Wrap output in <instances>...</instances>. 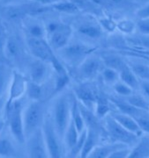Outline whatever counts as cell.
<instances>
[{"label": "cell", "instance_id": "cell-21", "mask_svg": "<svg viewBox=\"0 0 149 158\" xmlns=\"http://www.w3.org/2000/svg\"><path fill=\"white\" fill-rule=\"evenodd\" d=\"M111 115L121 126H123L128 131L132 132L133 134H136L138 135H139L142 133L135 118L122 113H115Z\"/></svg>", "mask_w": 149, "mask_h": 158}, {"label": "cell", "instance_id": "cell-42", "mask_svg": "<svg viewBox=\"0 0 149 158\" xmlns=\"http://www.w3.org/2000/svg\"><path fill=\"white\" fill-rule=\"evenodd\" d=\"M136 26L138 34L149 35V18H138Z\"/></svg>", "mask_w": 149, "mask_h": 158}, {"label": "cell", "instance_id": "cell-31", "mask_svg": "<svg viewBox=\"0 0 149 158\" xmlns=\"http://www.w3.org/2000/svg\"><path fill=\"white\" fill-rule=\"evenodd\" d=\"M11 71L6 63H0V98L7 91Z\"/></svg>", "mask_w": 149, "mask_h": 158}, {"label": "cell", "instance_id": "cell-48", "mask_svg": "<svg viewBox=\"0 0 149 158\" xmlns=\"http://www.w3.org/2000/svg\"><path fill=\"white\" fill-rule=\"evenodd\" d=\"M5 106H6V98L5 97L0 98V114L5 110Z\"/></svg>", "mask_w": 149, "mask_h": 158}, {"label": "cell", "instance_id": "cell-37", "mask_svg": "<svg viewBox=\"0 0 149 158\" xmlns=\"http://www.w3.org/2000/svg\"><path fill=\"white\" fill-rule=\"evenodd\" d=\"M27 34L28 38H46L45 26L39 23H34L28 26Z\"/></svg>", "mask_w": 149, "mask_h": 158}, {"label": "cell", "instance_id": "cell-43", "mask_svg": "<svg viewBox=\"0 0 149 158\" xmlns=\"http://www.w3.org/2000/svg\"><path fill=\"white\" fill-rule=\"evenodd\" d=\"M131 152V148L129 146H125L122 147L118 149H116L110 156L109 158H125L129 157V155Z\"/></svg>", "mask_w": 149, "mask_h": 158}, {"label": "cell", "instance_id": "cell-50", "mask_svg": "<svg viewBox=\"0 0 149 158\" xmlns=\"http://www.w3.org/2000/svg\"><path fill=\"white\" fill-rule=\"evenodd\" d=\"M139 2L142 4V5H146V4H147V3H149V0H139Z\"/></svg>", "mask_w": 149, "mask_h": 158}, {"label": "cell", "instance_id": "cell-18", "mask_svg": "<svg viewBox=\"0 0 149 158\" xmlns=\"http://www.w3.org/2000/svg\"><path fill=\"white\" fill-rule=\"evenodd\" d=\"M78 33L90 40H99L103 37V29L99 23L84 22L80 24L78 27Z\"/></svg>", "mask_w": 149, "mask_h": 158}, {"label": "cell", "instance_id": "cell-6", "mask_svg": "<svg viewBox=\"0 0 149 158\" xmlns=\"http://www.w3.org/2000/svg\"><path fill=\"white\" fill-rule=\"evenodd\" d=\"M45 106L42 100L32 101L23 111V123L26 137L42 127L45 117Z\"/></svg>", "mask_w": 149, "mask_h": 158}, {"label": "cell", "instance_id": "cell-24", "mask_svg": "<svg viewBox=\"0 0 149 158\" xmlns=\"http://www.w3.org/2000/svg\"><path fill=\"white\" fill-rule=\"evenodd\" d=\"M100 57H101L103 65L105 67L115 69L118 72L127 64V62L125 61V59L123 57L120 56L117 54H114V53L104 52L100 56Z\"/></svg>", "mask_w": 149, "mask_h": 158}, {"label": "cell", "instance_id": "cell-3", "mask_svg": "<svg viewBox=\"0 0 149 158\" xmlns=\"http://www.w3.org/2000/svg\"><path fill=\"white\" fill-rule=\"evenodd\" d=\"M46 39L55 51H59L70 43L72 27L60 21H50L45 26Z\"/></svg>", "mask_w": 149, "mask_h": 158}, {"label": "cell", "instance_id": "cell-11", "mask_svg": "<svg viewBox=\"0 0 149 158\" xmlns=\"http://www.w3.org/2000/svg\"><path fill=\"white\" fill-rule=\"evenodd\" d=\"M27 152L31 158H47L49 154L46 147L42 127L35 130L33 134L27 137Z\"/></svg>", "mask_w": 149, "mask_h": 158}, {"label": "cell", "instance_id": "cell-7", "mask_svg": "<svg viewBox=\"0 0 149 158\" xmlns=\"http://www.w3.org/2000/svg\"><path fill=\"white\" fill-rule=\"evenodd\" d=\"M97 50V48L94 46L88 45L82 42L69 43L59 52L61 56L66 62L72 66H79L86 57L94 54Z\"/></svg>", "mask_w": 149, "mask_h": 158}, {"label": "cell", "instance_id": "cell-13", "mask_svg": "<svg viewBox=\"0 0 149 158\" xmlns=\"http://www.w3.org/2000/svg\"><path fill=\"white\" fill-rule=\"evenodd\" d=\"M73 94L81 104L91 109L92 106H94L99 92L95 85L86 81L75 86Z\"/></svg>", "mask_w": 149, "mask_h": 158}, {"label": "cell", "instance_id": "cell-2", "mask_svg": "<svg viewBox=\"0 0 149 158\" xmlns=\"http://www.w3.org/2000/svg\"><path fill=\"white\" fill-rule=\"evenodd\" d=\"M23 104L20 100L13 102L10 106L5 108V120L8 125L12 137L19 143L26 142V134L23 123Z\"/></svg>", "mask_w": 149, "mask_h": 158}, {"label": "cell", "instance_id": "cell-34", "mask_svg": "<svg viewBox=\"0 0 149 158\" xmlns=\"http://www.w3.org/2000/svg\"><path fill=\"white\" fill-rule=\"evenodd\" d=\"M116 30L127 36L133 34L137 30L136 22L130 19H122L116 21Z\"/></svg>", "mask_w": 149, "mask_h": 158}, {"label": "cell", "instance_id": "cell-5", "mask_svg": "<svg viewBox=\"0 0 149 158\" xmlns=\"http://www.w3.org/2000/svg\"><path fill=\"white\" fill-rule=\"evenodd\" d=\"M42 130L44 137L49 157L60 158L63 156L62 139L58 135L51 115L46 114L42 125Z\"/></svg>", "mask_w": 149, "mask_h": 158}, {"label": "cell", "instance_id": "cell-23", "mask_svg": "<svg viewBox=\"0 0 149 158\" xmlns=\"http://www.w3.org/2000/svg\"><path fill=\"white\" fill-rule=\"evenodd\" d=\"M125 146H127V145L123 144V143H119V142H113L111 144H106V145H103V146L97 145L96 147L93 149V151L90 153L88 157L109 158V156L116 149H118V148H120L122 147H125Z\"/></svg>", "mask_w": 149, "mask_h": 158}, {"label": "cell", "instance_id": "cell-14", "mask_svg": "<svg viewBox=\"0 0 149 158\" xmlns=\"http://www.w3.org/2000/svg\"><path fill=\"white\" fill-rule=\"evenodd\" d=\"M29 80L43 84L49 73V63L38 59H34L28 65Z\"/></svg>", "mask_w": 149, "mask_h": 158}, {"label": "cell", "instance_id": "cell-33", "mask_svg": "<svg viewBox=\"0 0 149 158\" xmlns=\"http://www.w3.org/2000/svg\"><path fill=\"white\" fill-rule=\"evenodd\" d=\"M16 148L12 141L7 137H0V156L13 157L16 156Z\"/></svg>", "mask_w": 149, "mask_h": 158}, {"label": "cell", "instance_id": "cell-39", "mask_svg": "<svg viewBox=\"0 0 149 158\" xmlns=\"http://www.w3.org/2000/svg\"><path fill=\"white\" fill-rule=\"evenodd\" d=\"M112 86H113L115 93L118 97L126 98V97L130 96L133 92L132 88L128 85H126L125 83H124L123 81H121L120 79L117 82H116Z\"/></svg>", "mask_w": 149, "mask_h": 158}, {"label": "cell", "instance_id": "cell-27", "mask_svg": "<svg viewBox=\"0 0 149 158\" xmlns=\"http://www.w3.org/2000/svg\"><path fill=\"white\" fill-rule=\"evenodd\" d=\"M26 93L31 101H41L42 100V98L44 95L43 85L42 84L36 83V82L28 79Z\"/></svg>", "mask_w": 149, "mask_h": 158}, {"label": "cell", "instance_id": "cell-32", "mask_svg": "<svg viewBox=\"0 0 149 158\" xmlns=\"http://www.w3.org/2000/svg\"><path fill=\"white\" fill-rule=\"evenodd\" d=\"M125 40L126 42L129 43L130 45L149 50V35L147 34H133L132 35L127 36Z\"/></svg>", "mask_w": 149, "mask_h": 158}, {"label": "cell", "instance_id": "cell-8", "mask_svg": "<svg viewBox=\"0 0 149 158\" xmlns=\"http://www.w3.org/2000/svg\"><path fill=\"white\" fill-rule=\"evenodd\" d=\"M105 129L112 142H119L132 147L138 140L139 135L133 134L121 126L112 115H108L105 119Z\"/></svg>", "mask_w": 149, "mask_h": 158}, {"label": "cell", "instance_id": "cell-9", "mask_svg": "<svg viewBox=\"0 0 149 158\" xmlns=\"http://www.w3.org/2000/svg\"><path fill=\"white\" fill-rule=\"evenodd\" d=\"M27 45L32 56L41 61L48 62L50 65L54 62L57 56L55 50L52 48L46 38H28Z\"/></svg>", "mask_w": 149, "mask_h": 158}, {"label": "cell", "instance_id": "cell-19", "mask_svg": "<svg viewBox=\"0 0 149 158\" xmlns=\"http://www.w3.org/2000/svg\"><path fill=\"white\" fill-rule=\"evenodd\" d=\"M71 119L72 120L80 133L86 128L85 120L80 109V102L74 94H72L71 97Z\"/></svg>", "mask_w": 149, "mask_h": 158}, {"label": "cell", "instance_id": "cell-41", "mask_svg": "<svg viewBox=\"0 0 149 158\" xmlns=\"http://www.w3.org/2000/svg\"><path fill=\"white\" fill-rule=\"evenodd\" d=\"M136 120L140 128V131L146 135H149V113L139 116L138 118H136Z\"/></svg>", "mask_w": 149, "mask_h": 158}, {"label": "cell", "instance_id": "cell-28", "mask_svg": "<svg viewBox=\"0 0 149 158\" xmlns=\"http://www.w3.org/2000/svg\"><path fill=\"white\" fill-rule=\"evenodd\" d=\"M52 9L60 12L75 14L80 11V7L72 0H59L50 5Z\"/></svg>", "mask_w": 149, "mask_h": 158}, {"label": "cell", "instance_id": "cell-49", "mask_svg": "<svg viewBox=\"0 0 149 158\" xmlns=\"http://www.w3.org/2000/svg\"><path fill=\"white\" fill-rule=\"evenodd\" d=\"M6 122L5 119H2V118H0V135H1V133H2V131L4 130L5 128V127H6Z\"/></svg>", "mask_w": 149, "mask_h": 158}, {"label": "cell", "instance_id": "cell-40", "mask_svg": "<svg viewBox=\"0 0 149 158\" xmlns=\"http://www.w3.org/2000/svg\"><path fill=\"white\" fill-rule=\"evenodd\" d=\"M99 24L103 29V31L108 32L109 34H113L116 30V21H115L112 18L103 17L100 19Z\"/></svg>", "mask_w": 149, "mask_h": 158}, {"label": "cell", "instance_id": "cell-25", "mask_svg": "<svg viewBox=\"0 0 149 158\" xmlns=\"http://www.w3.org/2000/svg\"><path fill=\"white\" fill-rule=\"evenodd\" d=\"M94 114L99 119L106 118L111 111V101L109 98L99 92L97 99L94 103Z\"/></svg>", "mask_w": 149, "mask_h": 158}, {"label": "cell", "instance_id": "cell-36", "mask_svg": "<svg viewBox=\"0 0 149 158\" xmlns=\"http://www.w3.org/2000/svg\"><path fill=\"white\" fill-rule=\"evenodd\" d=\"M103 82L108 85H113L119 80V72L115 69L105 67L101 71Z\"/></svg>", "mask_w": 149, "mask_h": 158}, {"label": "cell", "instance_id": "cell-15", "mask_svg": "<svg viewBox=\"0 0 149 158\" xmlns=\"http://www.w3.org/2000/svg\"><path fill=\"white\" fill-rule=\"evenodd\" d=\"M109 99H110L111 103L114 105L119 110V113L130 115V116H132L133 118H137L139 116L145 114V113H149V112L143 111V110H140L138 108L133 106L132 105H131L129 102L126 100L125 98L116 96L109 98Z\"/></svg>", "mask_w": 149, "mask_h": 158}, {"label": "cell", "instance_id": "cell-38", "mask_svg": "<svg viewBox=\"0 0 149 158\" xmlns=\"http://www.w3.org/2000/svg\"><path fill=\"white\" fill-rule=\"evenodd\" d=\"M86 136V127L80 133L79 139H78V141H76V143L70 149H68V155H67L68 157H77V156H80V152L82 150V148H83L84 142H85Z\"/></svg>", "mask_w": 149, "mask_h": 158}, {"label": "cell", "instance_id": "cell-35", "mask_svg": "<svg viewBox=\"0 0 149 158\" xmlns=\"http://www.w3.org/2000/svg\"><path fill=\"white\" fill-rule=\"evenodd\" d=\"M128 64L139 80L149 81V65L139 62H130Z\"/></svg>", "mask_w": 149, "mask_h": 158}, {"label": "cell", "instance_id": "cell-10", "mask_svg": "<svg viewBox=\"0 0 149 158\" xmlns=\"http://www.w3.org/2000/svg\"><path fill=\"white\" fill-rule=\"evenodd\" d=\"M28 78L19 70H12L7 88V97L5 108L10 106L13 102L21 99L27 90Z\"/></svg>", "mask_w": 149, "mask_h": 158}, {"label": "cell", "instance_id": "cell-29", "mask_svg": "<svg viewBox=\"0 0 149 158\" xmlns=\"http://www.w3.org/2000/svg\"><path fill=\"white\" fill-rule=\"evenodd\" d=\"M80 134V133L79 132V130L77 129L74 123L71 119L66 129H65L63 137V141L65 144V147L67 148V149H70L76 143V141L79 139Z\"/></svg>", "mask_w": 149, "mask_h": 158}, {"label": "cell", "instance_id": "cell-30", "mask_svg": "<svg viewBox=\"0 0 149 158\" xmlns=\"http://www.w3.org/2000/svg\"><path fill=\"white\" fill-rule=\"evenodd\" d=\"M125 98L133 106L138 108L140 110L149 112V101L147 100V98L145 95L132 92L130 96L126 97Z\"/></svg>", "mask_w": 149, "mask_h": 158}, {"label": "cell", "instance_id": "cell-51", "mask_svg": "<svg viewBox=\"0 0 149 158\" xmlns=\"http://www.w3.org/2000/svg\"><path fill=\"white\" fill-rule=\"evenodd\" d=\"M53 1H54V3H55V2H57V1H59V0H53Z\"/></svg>", "mask_w": 149, "mask_h": 158}, {"label": "cell", "instance_id": "cell-17", "mask_svg": "<svg viewBox=\"0 0 149 158\" xmlns=\"http://www.w3.org/2000/svg\"><path fill=\"white\" fill-rule=\"evenodd\" d=\"M4 51L6 58L10 62H16L20 58L22 54V48L16 36L11 35L6 39Z\"/></svg>", "mask_w": 149, "mask_h": 158}, {"label": "cell", "instance_id": "cell-16", "mask_svg": "<svg viewBox=\"0 0 149 158\" xmlns=\"http://www.w3.org/2000/svg\"><path fill=\"white\" fill-rule=\"evenodd\" d=\"M54 71L56 74V77H55L54 87H53L51 95L50 98H54V97H57L59 94H61L64 90L68 86L70 81H71L70 74L64 66L58 69L57 70H54Z\"/></svg>", "mask_w": 149, "mask_h": 158}, {"label": "cell", "instance_id": "cell-26", "mask_svg": "<svg viewBox=\"0 0 149 158\" xmlns=\"http://www.w3.org/2000/svg\"><path fill=\"white\" fill-rule=\"evenodd\" d=\"M119 79L128 85L133 90L139 89V79L135 73L132 71L131 67L129 66L128 62L124 68L119 71Z\"/></svg>", "mask_w": 149, "mask_h": 158}, {"label": "cell", "instance_id": "cell-46", "mask_svg": "<svg viewBox=\"0 0 149 158\" xmlns=\"http://www.w3.org/2000/svg\"><path fill=\"white\" fill-rule=\"evenodd\" d=\"M139 89L142 90L144 95L149 98V81L139 80Z\"/></svg>", "mask_w": 149, "mask_h": 158}, {"label": "cell", "instance_id": "cell-45", "mask_svg": "<svg viewBox=\"0 0 149 158\" xmlns=\"http://www.w3.org/2000/svg\"><path fill=\"white\" fill-rule=\"evenodd\" d=\"M138 18H149V3L142 6L137 10Z\"/></svg>", "mask_w": 149, "mask_h": 158}, {"label": "cell", "instance_id": "cell-12", "mask_svg": "<svg viewBox=\"0 0 149 158\" xmlns=\"http://www.w3.org/2000/svg\"><path fill=\"white\" fill-rule=\"evenodd\" d=\"M103 66L104 65L100 56H95L94 53L78 66V74L83 80H92L102 71Z\"/></svg>", "mask_w": 149, "mask_h": 158}, {"label": "cell", "instance_id": "cell-47", "mask_svg": "<svg viewBox=\"0 0 149 158\" xmlns=\"http://www.w3.org/2000/svg\"><path fill=\"white\" fill-rule=\"evenodd\" d=\"M95 6H101L103 8H113V6L110 2V0H90Z\"/></svg>", "mask_w": 149, "mask_h": 158}, {"label": "cell", "instance_id": "cell-22", "mask_svg": "<svg viewBox=\"0 0 149 158\" xmlns=\"http://www.w3.org/2000/svg\"><path fill=\"white\" fill-rule=\"evenodd\" d=\"M129 157H149V135H146L138 139L137 142L131 148Z\"/></svg>", "mask_w": 149, "mask_h": 158}, {"label": "cell", "instance_id": "cell-44", "mask_svg": "<svg viewBox=\"0 0 149 158\" xmlns=\"http://www.w3.org/2000/svg\"><path fill=\"white\" fill-rule=\"evenodd\" d=\"M112 6L115 8L127 9L133 6V0H110Z\"/></svg>", "mask_w": 149, "mask_h": 158}, {"label": "cell", "instance_id": "cell-1", "mask_svg": "<svg viewBox=\"0 0 149 158\" xmlns=\"http://www.w3.org/2000/svg\"><path fill=\"white\" fill-rule=\"evenodd\" d=\"M52 9L50 6H46L32 1L28 4H14L0 6V15L11 22H20L28 16H35Z\"/></svg>", "mask_w": 149, "mask_h": 158}, {"label": "cell", "instance_id": "cell-20", "mask_svg": "<svg viewBox=\"0 0 149 158\" xmlns=\"http://www.w3.org/2000/svg\"><path fill=\"white\" fill-rule=\"evenodd\" d=\"M100 135H101V133L96 130L90 129V128L86 127V139H85L82 150L80 152V157H88V156L93 151V149L98 145Z\"/></svg>", "mask_w": 149, "mask_h": 158}, {"label": "cell", "instance_id": "cell-4", "mask_svg": "<svg viewBox=\"0 0 149 158\" xmlns=\"http://www.w3.org/2000/svg\"><path fill=\"white\" fill-rule=\"evenodd\" d=\"M58 135L63 140L64 134L71 120V98L66 94L58 96L51 115Z\"/></svg>", "mask_w": 149, "mask_h": 158}]
</instances>
